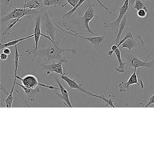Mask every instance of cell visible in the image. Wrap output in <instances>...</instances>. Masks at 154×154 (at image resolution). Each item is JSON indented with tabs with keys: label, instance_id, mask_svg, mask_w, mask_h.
Here are the masks:
<instances>
[{
	"label": "cell",
	"instance_id": "6da1fadb",
	"mask_svg": "<svg viewBox=\"0 0 154 154\" xmlns=\"http://www.w3.org/2000/svg\"><path fill=\"white\" fill-rule=\"evenodd\" d=\"M65 52L76 54V52L74 49H65L52 43V45L46 48L38 49L34 55L32 61H34L35 59H36L37 63L39 64L41 66L48 64L51 61L55 60L57 61L64 60L68 62L67 57L64 56Z\"/></svg>",
	"mask_w": 154,
	"mask_h": 154
},
{
	"label": "cell",
	"instance_id": "7a4b0ae2",
	"mask_svg": "<svg viewBox=\"0 0 154 154\" xmlns=\"http://www.w3.org/2000/svg\"><path fill=\"white\" fill-rule=\"evenodd\" d=\"M40 15L42 17L41 26L42 31L49 37L51 43L60 46V42L66 33L58 27L56 23L48 15L46 9Z\"/></svg>",
	"mask_w": 154,
	"mask_h": 154
},
{
	"label": "cell",
	"instance_id": "3957f363",
	"mask_svg": "<svg viewBox=\"0 0 154 154\" xmlns=\"http://www.w3.org/2000/svg\"><path fill=\"white\" fill-rule=\"evenodd\" d=\"M14 9L7 15L1 17V22L2 23H5L7 21L17 19L23 18L26 16H32L35 15H38L41 14L43 11L35 10L29 9L26 8H17L13 7Z\"/></svg>",
	"mask_w": 154,
	"mask_h": 154
},
{
	"label": "cell",
	"instance_id": "277c9868",
	"mask_svg": "<svg viewBox=\"0 0 154 154\" xmlns=\"http://www.w3.org/2000/svg\"><path fill=\"white\" fill-rule=\"evenodd\" d=\"M129 1L125 0L124 3L122 7L119 9V14L118 18L116 20L113 22H109L108 21H104L103 22V25L106 28H111L113 31L114 36L116 38L119 31V26L128 11H129L130 8L129 6Z\"/></svg>",
	"mask_w": 154,
	"mask_h": 154
},
{
	"label": "cell",
	"instance_id": "5b68a950",
	"mask_svg": "<svg viewBox=\"0 0 154 154\" xmlns=\"http://www.w3.org/2000/svg\"><path fill=\"white\" fill-rule=\"evenodd\" d=\"M89 6L87 9L85 11L83 16H82L80 19L82 20V22L84 26V29L86 32L90 34H92L94 36H98L95 34L90 28L89 24L90 22L93 20L94 17H96L95 15V10L94 8V5L91 3L90 0H88Z\"/></svg>",
	"mask_w": 154,
	"mask_h": 154
},
{
	"label": "cell",
	"instance_id": "8992f818",
	"mask_svg": "<svg viewBox=\"0 0 154 154\" xmlns=\"http://www.w3.org/2000/svg\"><path fill=\"white\" fill-rule=\"evenodd\" d=\"M41 15H39L37 17L36 19L35 25V29H34L33 34L35 35L34 36V41L35 43V46L34 47V50L27 49L26 50V53L29 55L35 54L37 50L38 49V44L40 39L41 36L44 37L45 38H47L50 41V38L48 36L45 34H43L41 31Z\"/></svg>",
	"mask_w": 154,
	"mask_h": 154
},
{
	"label": "cell",
	"instance_id": "52a82bcc",
	"mask_svg": "<svg viewBox=\"0 0 154 154\" xmlns=\"http://www.w3.org/2000/svg\"><path fill=\"white\" fill-rule=\"evenodd\" d=\"M137 69H134V72L129 77L128 81L126 82H122L119 85L120 91L122 93L126 92L127 91H129L130 86L131 85L137 84L140 86L142 89L144 88V85L143 82L140 81L138 82L137 75Z\"/></svg>",
	"mask_w": 154,
	"mask_h": 154
},
{
	"label": "cell",
	"instance_id": "ba28073f",
	"mask_svg": "<svg viewBox=\"0 0 154 154\" xmlns=\"http://www.w3.org/2000/svg\"><path fill=\"white\" fill-rule=\"evenodd\" d=\"M67 62L64 60L58 61L57 63H53L52 64L44 65L41 66L42 70L45 72L46 74L48 75L52 73H55L57 74L63 75L65 72L63 71V64L67 63Z\"/></svg>",
	"mask_w": 154,
	"mask_h": 154
},
{
	"label": "cell",
	"instance_id": "9c48e42d",
	"mask_svg": "<svg viewBox=\"0 0 154 154\" xmlns=\"http://www.w3.org/2000/svg\"><path fill=\"white\" fill-rule=\"evenodd\" d=\"M57 25L58 28H59L60 29L63 30V31H64L66 34L72 35L76 37L79 38L84 39V40L88 41L94 48H97V47H98L99 45H100L104 41V35H102L95 36L94 37L82 36L79 35L75 34V33H71V32H69V31H66V30L64 29H63L62 28H61L60 26H58L57 24Z\"/></svg>",
	"mask_w": 154,
	"mask_h": 154
},
{
	"label": "cell",
	"instance_id": "30bf717a",
	"mask_svg": "<svg viewBox=\"0 0 154 154\" xmlns=\"http://www.w3.org/2000/svg\"><path fill=\"white\" fill-rule=\"evenodd\" d=\"M128 64H129L130 67H134V69H137L140 67L154 68V59L150 62H147L145 60L142 61L137 57L131 56L128 59Z\"/></svg>",
	"mask_w": 154,
	"mask_h": 154
},
{
	"label": "cell",
	"instance_id": "8fae6325",
	"mask_svg": "<svg viewBox=\"0 0 154 154\" xmlns=\"http://www.w3.org/2000/svg\"><path fill=\"white\" fill-rule=\"evenodd\" d=\"M139 43L141 44L144 47V40L140 35L137 36L136 37H133L132 38L127 39L122 45V46L120 49L121 50L123 48H127L128 49V52L129 53H131L133 48L137 46Z\"/></svg>",
	"mask_w": 154,
	"mask_h": 154
},
{
	"label": "cell",
	"instance_id": "7c38bea8",
	"mask_svg": "<svg viewBox=\"0 0 154 154\" xmlns=\"http://www.w3.org/2000/svg\"><path fill=\"white\" fill-rule=\"evenodd\" d=\"M15 77L20 80L23 85L31 89H35L38 85L40 86L41 84L38 82L36 77L33 75H27L22 78L17 75H15Z\"/></svg>",
	"mask_w": 154,
	"mask_h": 154
},
{
	"label": "cell",
	"instance_id": "4fadbf2b",
	"mask_svg": "<svg viewBox=\"0 0 154 154\" xmlns=\"http://www.w3.org/2000/svg\"><path fill=\"white\" fill-rule=\"evenodd\" d=\"M56 81L57 83L59 86V90L61 91V94L56 93L57 95L59 98H61L64 105H65L67 107L72 108V106L71 104L70 99H69V94H68L67 90L65 89L64 87L62 85L59 79H56Z\"/></svg>",
	"mask_w": 154,
	"mask_h": 154
},
{
	"label": "cell",
	"instance_id": "5bb4252c",
	"mask_svg": "<svg viewBox=\"0 0 154 154\" xmlns=\"http://www.w3.org/2000/svg\"><path fill=\"white\" fill-rule=\"evenodd\" d=\"M61 78L67 84L70 89H77L83 92L87 93L88 91L83 89L82 84L77 83L75 80H72L69 78L67 73L65 72V74L61 75Z\"/></svg>",
	"mask_w": 154,
	"mask_h": 154
},
{
	"label": "cell",
	"instance_id": "9a60e30c",
	"mask_svg": "<svg viewBox=\"0 0 154 154\" xmlns=\"http://www.w3.org/2000/svg\"><path fill=\"white\" fill-rule=\"evenodd\" d=\"M16 85L20 86L24 91L28 99L30 101L34 102L35 101L36 95L40 91L39 87H36L35 89H31L17 82L16 83Z\"/></svg>",
	"mask_w": 154,
	"mask_h": 154
},
{
	"label": "cell",
	"instance_id": "2e32d148",
	"mask_svg": "<svg viewBox=\"0 0 154 154\" xmlns=\"http://www.w3.org/2000/svg\"><path fill=\"white\" fill-rule=\"evenodd\" d=\"M44 0H30L25 4L24 8L43 11L44 10Z\"/></svg>",
	"mask_w": 154,
	"mask_h": 154
},
{
	"label": "cell",
	"instance_id": "e0dca14e",
	"mask_svg": "<svg viewBox=\"0 0 154 154\" xmlns=\"http://www.w3.org/2000/svg\"><path fill=\"white\" fill-rule=\"evenodd\" d=\"M121 49L119 48L115 49V50H112L115 53L116 57H117V59H118V62H119V66L118 67L114 68V70L116 72L120 73H123L125 72V66L128 64V62H123L122 60L121 57Z\"/></svg>",
	"mask_w": 154,
	"mask_h": 154
},
{
	"label": "cell",
	"instance_id": "ac0fdd59",
	"mask_svg": "<svg viewBox=\"0 0 154 154\" xmlns=\"http://www.w3.org/2000/svg\"><path fill=\"white\" fill-rule=\"evenodd\" d=\"M129 11H128L126 13V15L124 16L119 26V31H118V35L115 39V45H118L120 40V38L121 37L122 34V32L124 31L126 28V25L127 24V21H128V15Z\"/></svg>",
	"mask_w": 154,
	"mask_h": 154
},
{
	"label": "cell",
	"instance_id": "d6986e66",
	"mask_svg": "<svg viewBox=\"0 0 154 154\" xmlns=\"http://www.w3.org/2000/svg\"><path fill=\"white\" fill-rule=\"evenodd\" d=\"M34 36H35V35L33 34L30 35L25 37L20 38L19 39H16L15 40H11V41L7 42V43H4V44H2L1 43L0 45V50L2 51V49H4V48H9L10 47L16 45L20 42L25 41V40L29 39V38H31L34 37Z\"/></svg>",
	"mask_w": 154,
	"mask_h": 154
},
{
	"label": "cell",
	"instance_id": "ffe728a7",
	"mask_svg": "<svg viewBox=\"0 0 154 154\" xmlns=\"http://www.w3.org/2000/svg\"><path fill=\"white\" fill-rule=\"evenodd\" d=\"M86 94H88V95H91V96H93V97H96V98H98V99L103 100L106 103V106H109L111 107H112V108H115V107L114 105V101H113L112 99V98L115 97L114 95H112L111 94L110 95H109V99H107L103 94L101 95H97V94H94L90 92L89 91H87Z\"/></svg>",
	"mask_w": 154,
	"mask_h": 154
},
{
	"label": "cell",
	"instance_id": "44dd1931",
	"mask_svg": "<svg viewBox=\"0 0 154 154\" xmlns=\"http://www.w3.org/2000/svg\"><path fill=\"white\" fill-rule=\"evenodd\" d=\"M44 6L47 8L52 6L57 7L59 6L65 8L67 5L66 1H65V0H44Z\"/></svg>",
	"mask_w": 154,
	"mask_h": 154
},
{
	"label": "cell",
	"instance_id": "7402d4cb",
	"mask_svg": "<svg viewBox=\"0 0 154 154\" xmlns=\"http://www.w3.org/2000/svg\"><path fill=\"white\" fill-rule=\"evenodd\" d=\"M21 19H17L13 20L11 23L9 24L8 27L5 29L2 32V35L4 36V38L3 39H5L7 38L8 36L10 34V32L11 29L17 24L20 21H21Z\"/></svg>",
	"mask_w": 154,
	"mask_h": 154
},
{
	"label": "cell",
	"instance_id": "603a6c76",
	"mask_svg": "<svg viewBox=\"0 0 154 154\" xmlns=\"http://www.w3.org/2000/svg\"><path fill=\"white\" fill-rule=\"evenodd\" d=\"M9 6L13 8L14 6H12L10 3V0H0V15L1 17L6 15L7 13V10Z\"/></svg>",
	"mask_w": 154,
	"mask_h": 154
},
{
	"label": "cell",
	"instance_id": "cb8c5ba5",
	"mask_svg": "<svg viewBox=\"0 0 154 154\" xmlns=\"http://www.w3.org/2000/svg\"><path fill=\"white\" fill-rule=\"evenodd\" d=\"M86 1V0H79V2H78V4H77V5H76L75 8H73L70 11L65 13V14L63 15V17H62V19H63V20L65 19V18H70L72 17V15L75 13L76 10H77L79 8H80V7H81L82 4H84Z\"/></svg>",
	"mask_w": 154,
	"mask_h": 154
},
{
	"label": "cell",
	"instance_id": "d4e9b609",
	"mask_svg": "<svg viewBox=\"0 0 154 154\" xmlns=\"http://www.w3.org/2000/svg\"><path fill=\"white\" fill-rule=\"evenodd\" d=\"M133 9L137 10V11L143 9L148 12L147 7L145 6L144 2L141 0H136Z\"/></svg>",
	"mask_w": 154,
	"mask_h": 154
},
{
	"label": "cell",
	"instance_id": "484cf974",
	"mask_svg": "<svg viewBox=\"0 0 154 154\" xmlns=\"http://www.w3.org/2000/svg\"><path fill=\"white\" fill-rule=\"evenodd\" d=\"M133 34L131 33L130 31H128V32H127L126 33V35H125L124 37L122 38L121 40H120L119 42L118 45H117L118 46V47L119 48L125 41L127 40V39H128V38H132L133 37Z\"/></svg>",
	"mask_w": 154,
	"mask_h": 154
},
{
	"label": "cell",
	"instance_id": "4316f807",
	"mask_svg": "<svg viewBox=\"0 0 154 154\" xmlns=\"http://www.w3.org/2000/svg\"><path fill=\"white\" fill-rule=\"evenodd\" d=\"M148 11L145 10L140 9L137 11V15L140 18L145 19L147 15Z\"/></svg>",
	"mask_w": 154,
	"mask_h": 154
},
{
	"label": "cell",
	"instance_id": "83f0119b",
	"mask_svg": "<svg viewBox=\"0 0 154 154\" xmlns=\"http://www.w3.org/2000/svg\"><path fill=\"white\" fill-rule=\"evenodd\" d=\"M66 4H68L72 6V8H75L78 4L79 0H65Z\"/></svg>",
	"mask_w": 154,
	"mask_h": 154
},
{
	"label": "cell",
	"instance_id": "f1b7e54d",
	"mask_svg": "<svg viewBox=\"0 0 154 154\" xmlns=\"http://www.w3.org/2000/svg\"><path fill=\"white\" fill-rule=\"evenodd\" d=\"M153 103H154V94L152 96L149 97V99L148 102L145 105V107H148V106H150L151 104H153Z\"/></svg>",
	"mask_w": 154,
	"mask_h": 154
},
{
	"label": "cell",
	"instance_id": "f546056e",
	"mask_svg": "<svg viewBox=\"0 0 154 154\" xmlns=\"http://www.w3.org/2000/svg\"><path fill=\"white\" fill-rule=\"evenodd\" d=\"M8 55L6 54H4V53H1L0 54V58L2 61H5L8 59Z\"/></svg>",
	"mask_w": 154,
	"mask_h": 154
},
{
	"label": "cell",
	"instance_id": "4dcf8cb0",
	"mask_svg": "<svg viewBox=\"0 0 154 154\" xmlns=\"http://www.w3.org/2000/svg\"><path fill=\"white\" fill-rule=\"evenodd\" d=\"M3 53L8 55H9L11 54V51L10 49L9 48H4L3 49Z\"/></svg>",
	"mask_w": 154,
	"mask_h": 154
},
{
	"label": "cell",
	"instance_id": "1f68e13d",
	"mask_svg": "<svg viewBox=\"0 0 154 154\" xmlns=\"http://www.w3.org/2000/svg\"><path fill=\"white\" fill-rule=\"evenodd\" d=\"M154 53V46H153V48H152V50H151V52H150V54H149V55L148 56V57H147L146 59V61H147L148 60V59H149V57H150L151 56V55H152V54H153Z\"/></svg>",
	"mask_w": 154,
	"mask_h": 154
},
{
	"label": "cell",
	"instance_id": "d6a6232c",
	"mask_svg": "<svg viewBox=\"0 0 154 154\" xmlns=\"http://www.w3.org/2000/svg\"><path fill=\"white\" fill-rule=\"evenodd\" d=\"M113 53H114V52L113 51H112V50H110V51H109L108 53V55L111 58L112 57V54H113Z\"/></svg>",
	"mask_w": 154,
	"mask_h": 154
},
{
	"label": "cell",
	"instance_id": "836d02e7",
	"mask_svg": "<svg viewBox=\"0 0 154 154\" xmlns=\"http://www.w3.org/2000/svg\"><path fill=\"white\" fill-rule=\"evenodd\" d=\"M146 1H149L150 0H146Z\"/></svg>",
	"mask_w": 154,
	"mask_h": 154
}]
</instances>
